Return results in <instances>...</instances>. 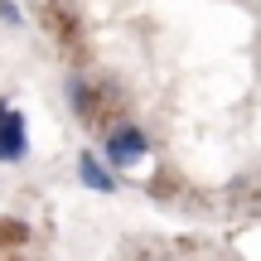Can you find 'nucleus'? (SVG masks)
I'll list each match as a JSON object with an SVG mask.
<instances>
[{
    "label": "nucleus",
    "instance_id": "f257e3e1",
    "mask_svg": "<svg viewBox=\"0 0 261 261\" xmlns=\"http://www.w3.org/2000/svg\"><path fill=\"white\" fill-rule=\"evenodd\" d=\"M29 155V130H24V112H15L10 102H0V165H15Z\"/></svg>",
    "mask_w": 261,
    "mask_h": 261
},
{
    "label": "nucleus",
    "instance_id": "f03ea898",
    "mask_svg": "<svg viewBox=\"0 0 261 261\" xmlns=\"http://www.w3.org/2000/svg\"><path fill=\"white\" fill-rule=\"evenodd\" d=\"M150 150V140L140 136L136 126H116L112 136H107V165H116V169H126V165H136L140 155Z\"/></svg>",
    "mask_w": 261,
    "mask_h": 261
},
{
    "label": "nucleus",
    "instance_id": "7ed1b4c3",
    "mask_svg": "<svg viewBox=\"0 0 261 261\" xmlns=\"http://www.w3.org/2000/svg\"><path fill=\"white\" fill-rule=\"evenodd\" d=\"M77 179H83L87 189H97V194H112V189H116L112 169H107L102 160L92 155V150H83V155H77Z\"/></svg>",
    "mask_w": 261,
    "mask_h": 261
},
{
    "label": "nucleus",
    "instance_id": "20e7f679",
    "mask_svg": "<svg viewBox=\"0 0 261 261\" xmlns=\"http://www.w3.org/2000/svg\"><path fill=\"white\" fill-rule=\"evenodd\" d=\"M68 97H73V107H77V116H83V121H92V112H97V102H92V92H87V83H83V77H68Z\"/></svg>",
    "mask_w": 261,
    "mask_h": 261
},
{
    "label": "nucleus",
    "instance_id": "39448f33",
    "mask_svg": "<svg viewBox=\"0 0 261 261\" xmlns=\"http://www.w3.org/2000/svg\"><path fill=\"white\" fill-rule=\"evenodd\" d=\"M0 24H19V5L15 0H0Z\"/></svg>",
    "mask_w": 261,
    "mask_h": 261
}]
</instances>
